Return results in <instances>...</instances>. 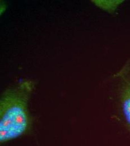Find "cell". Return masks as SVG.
I'll return each mask as SVG.
<instances>
[{
    "instance_id": "obj_1",
    "label": "cell",
    "mask_w": 130,
    "mask_h": 146,
    "mask_svg": "<svg viewBox=\"0 0 130 146\" xmlns=\"http://www.w3.org/2000/svg\"><path fill=\"white\" fill-rule=\"evenodd\" d=\"M34 86L32 80H24L2 94L0 102L1 143L24 134L30 127L28 104Z\"/></svg>"
},
{
    "instance_id": "obj_2",
    "label": "cell",
    "mask_w": 130,
    "mask_h": 146,
    "mask_svg": "<svg viewBox=\"0 0 130 146\" xmlns=\"http://www.w3.org/2000/svg\"><path fill=\"white\" fill-rule=\"evenodd\" d=\"M122 107L126 120L130 126V82L127 83L122 92Z\"/></svg>"
}]
</instances>
